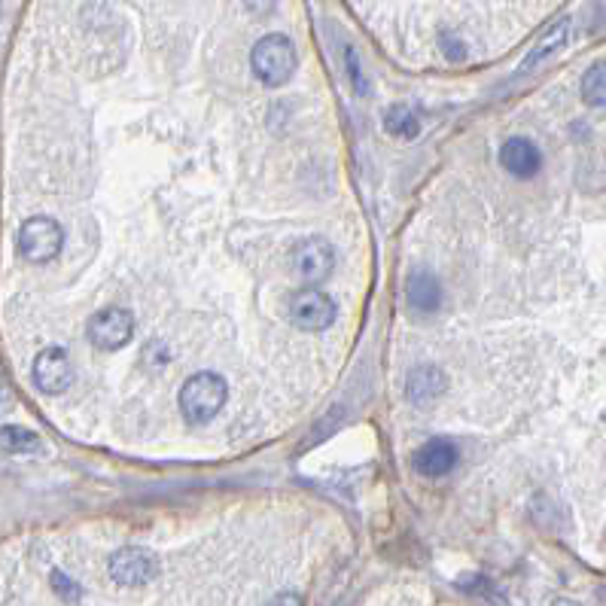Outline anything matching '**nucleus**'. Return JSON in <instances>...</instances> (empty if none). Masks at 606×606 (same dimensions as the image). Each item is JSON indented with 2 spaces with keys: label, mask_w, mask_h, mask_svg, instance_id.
I'll return each instance as SVG.
<instances>
[{
  "label": "nucleus",
  "mask_w": 606,
  "mask_h": 606,
  "mask_svg": "<svg viewBox=\"0 0 606 606\" xmlns=\"http://www.w3.org/2000/svg\"><path fill=\"white\" fill-rule=\"evenodd\" d=\"M226 378L217 372H195L180 387V415L189 424H208L226 406Z\"/></svg>",
  "instance_id": "obj_1"
},
{
  "label": "nucleus",
  "mask_w": 606,
  "mask_h": 606,
  "mask_svg": "<svg viewBox=\"0 0 606 606\" xmlns=\"http://www.w3.org/2000/svg\"><path fill=\"white\" fill-rule=\"evenodd\" d=\"M250 67L265 86H284L299 67V55L290 37L284 34H265L250 49Z\"/></svg>",
  "instance_id": "obj_2"
},
{
  "label": "nucleus",
  "mask_w": 606,
  "mask_h": 606,
  "mask_svg": "<svg viewBox=\"0 0 606 606\" xmlns=\"http://www.w3.org/2000/svg\"><path fill=\"white\" fill-rule=\"evenodd\" d=\"M16 244H19L22 259L34 262V265H46V262H52L61 253V247H64V229L52 217H31V220L22 223Z\"/></svg>",
  "instance_id": "obj_3"
},
{
  "label": "nucleus",
  "mask_w": 606,
  "mask_h": 606,
  "mask_svg": "<svg viewBox=\"0 0 606 606\" xmlns=\"http://www.w3.org/2000/svg\"><path fill=\"white\" fill-rule=\"evenodd\" d=\"M110 579L122 588H141V585H150L156 576H159V558L150 552V549H138V546H128V549H119L110 564Z\"/></svg>",
  "instance_id": "obj_4"
},
{
  "label": "nucleus",
  "mask_w": 606,
  "mask_h": 606,
  "mask_svg": "<svg viewBox=\"0 0 606 606\" xmlns=\"http://www.w3.org/2000/svg\"><path fill=\"white\" fill-rule=\"evenodd\" d=\"M89 342L101 351H119L131 342L134 335V317L131 311L119 308V305H110L104 311H98L92 320H89Z\"/></svg>",
  "instance_id": "obj_5"
},
{
  "label": "nucleus",
  "mask_w": 606,
  "mask_h": 606,
  "mask_svg": "<svg viewBox=\"0 0 606 606\" xmlns=\"http://www.w3.org/2000/svg\"><path fill=\"white\" fill-rule=\"evenodd\" d=\"M335 314H339V308L320 290H302L290 299V320L305 332H320L332 326Z\"/></svg>",
  "instance_id": "obj_6"
},
{
  "label": "nucleus",
  "mask_w": 606,
  "mask_h": 606,
  "mask_svg": "<svg viewBox=\"0 0 606 606\" xmlns=\"http://www.w3.org/2000/svg\"><path fill=\"white\" fill-rule=\"evenodd\" d=\"M31 372H34V384L49 396H58V393H64L67 387L74 384V363H71V357H67L64 348L40 351Z\"/></svg>",
  "instance_id": "obj_7"
},
{
  "label": "nucleus",
  "mask_w": 606,
  "mask_h": 606,
  "mask_svg": "<svg viewBox=\"0 0 606 606\" xmlns=\"http://www.w3.org/2000/svg\"><path fill=\"white\" fill-rule=\"evenodd\" d=\"M332 265H335V250L323 238H305L293 250V272L305 284L323 281L332 272Z\"/></svg>",
  "instance_id": "obj_8"
},
{
  "label": "nucleus",
  "mask_w": 606,
  "mask_h": 606,
  "mask_svg": "<svg viewBox=\"0 0 606 606\" xmlns=\"http://www.w3.org/2000/svg\"><path fill=\"white\" fill-rule=\"evenodd\" d=\"M500 165L515 177H533L543 168V153L536 150V144H530L527 138H509L500 147Z\"/></svg>",
  "instance_id": "obj_9"
},
{
  "label": "nucleus",
  "mask_w": 606,
  "mask_h": 606,
  "mask_svg": "<svg viewBox=\"0 0 606 606\" xmlns=\"http://www.w3.org/2000/svg\"><path fill=\"white\" fill-rule=\"evenodd\" d=\"M457 466V448L448 439H433L415 454V469L427 479H439Z\"/></svg>",
  "instance_id": "obj_10"
},
{
  "label": "nucleus",
  "mask_w": 606,
  "mask_h": 606,
  "mask_svg": "<svg viewBox=\"0 0 606 606\" xmlns=\"http://www.w3.org/2000/svg\"><path fill=\"white\" fill-rule=\"evenodd\" d=\"M406 393L415 406H433V402L445 393V375L436 366H418L409 372Z\"/></svg>",
  "instance_id": "obj_11"
},
{
  "label": "nucleus",
  "mask_w": 606,
  "mask_h": 606,
  "mask_svg": "<svg viewBox=\"0 0 606 606\" xmlns=\"http://www.w3.org/2000/svg\"><path fill=\"white\" fill-rule=\"evenodd\" d=\"M406 296L409 305L421 314H433L442 308V284L430 272H412L406 281Z\"/></svg>",
  "instance_id": "obj_12"
},
{
  "label": "nucleus",
  "mask_w": 606,
  "mask_h": 606,
  "mask_svg": "<svg viewBox=\"0 0 606 606\" xmlns=\"http://www.w3.org/2000/svg\"><path fill=\"white\" fill-rule=\"evenodd\" d=\"M570 31H573V22L570 19H558L540 40H536V46L527 52V58L521 61V71H530V67H536L540 61H546L555 52H561L570 43Z\"/></svg>",
  "instance_id": "obj_13"
},
{
  "label": "nucleus",
  "mask_w": 606,
  "mask_h": 606,
  "mask_svg": "<svg viewBox=\"0 0 606 606\" xmlns=\"http://www.w3.org/2000/svg\"><path fill=\"white\" fill-rule=\"evenodd\" d=\"M384 128H387V134H393V138L412 141L421 134V116L409 104H393L384 113Z\"/></svg>",
  "instance_id": "obj_14"
},
{
  "label": "nucleus",
  "mask_w": 606,
  "mask_h": 606,
  "mask_svg": "<svg viewBox=\"0 0 606 606\" xmlns=\"http://www.w3.org/2000/svg\"><path fill=\"white\" fill-rule=\"evenodd\" d=\"M0 445H4L7 451H13V454H37V451H43L40 436L34 430L19 427V424L0 427Z\"/></svg>",
  "instance_id": "obj_15"
},
{
  "label": "nucleus",
  "mask_w": 606,
  "mask_h": 606,
  "mask_svg": "<svg viewBox=\"0 0 606 606\" xmlns=\"http://www.w3.org/2000/svg\"><path fill=\"white\" fill-rule=\"evenodd\" d=\"M582 101L591 107H606V58L594 61L582 77Z\"/></svg>",
  "instance_id": "obj_16"
},
{
  "label": "nucleus",
  "mask_w": 606,
  "mask_h": 606,
  "mask_svg": "<svg viewBox=\"0 0 606 606\" xmlns=\"http://www.w3.org/2000/svg\"><path fill=\"white\" fill-rule=\"evenodd\" d=\"M52 582H55V588H58V594H64L67 600H80V591H77V582H71L67 579L61 570H55L52 573Z\"/></svg>",
  "instance_id": "obj_17"
},
{
  "label": "nucleus",
  "mask_w": 606,
  "mask_h": 606,
  "mask_svg": "<svg viewBox=\"0 0 606 606\" xmlns=\"http://www.w3.org/2000/svg\"><path fill=\"white\" fill-rule=\"evenodd\" d=\"M348 64H351V80H354L357 92L366 95L369 86H366V80H363V71H360V61H357V52H354V49H348Z\"/></svg>",
  "instance_id": "obj_18"
},
{
  "label": "nucleus",
  "mask_w": 606,
  "mask_h": 606,
  "mask_svg": "<svg viewBox=\"0 0 606 606\" xmlns=\"http://www.w3.org/2000/svg\"><path fill=\"white\" fill-rule=\"evenodd\" d=\"M13 406V390H10V381H7V375L0 372V415H4L7 409Z\"/></svg>",
  "instance_id": "obj_19"
},
{
  "label": "nucleus",
  "mask_w": 606,
  "mask_h": 606,
  "mask_svg": "<svg viewBox=\"0 0 606 606\" xmlns=\"http://www.w3.org/2000/svg\"><path fill=\"white\" fill-rule=\"evenodd\" d=\"M272 4H275V0H247V7L253 13H268V10H272Z\"/></svg>",
  "instance_id": "obj_20"
}]
</instances>
